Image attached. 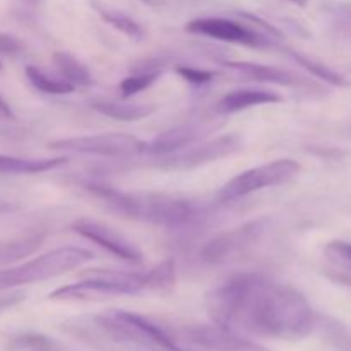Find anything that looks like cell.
<instances>
[{"mask_svg": "<svg viewBox=\"0 0 351 351\" xmlns=\"http://www.w3.org/2000/svg\"><path fill=\"white\" fill-rule=\"evenodd\" d=\"M206 307L215 324L259 338L300 339L317 324L300 291L256 273L239 274L215 288Z\"/></svg>", "mask_w": 351, "mask_h": 351, "instance_id": "obj_1", "label": "cell"}, {"mask_svg": "<svg viewBox=\"0 0 351 351\" xmlns=\"http://www.w3.org/2000/svg\"><path fill=\"white\" fill-rule=\"evenodd\" d=\"M65 328L81 341L103 351H195L151 319L127 311L75 319Z\"/></svg>", "mask_w": 351, "mask_h": 351, "instance_id": "obj_2", "label": "cell"}, {"mask_svg": "<svg viewBox=\"0 0 351 351\" xmlns=\"http://www.w3.org/2000/svg\"><path fill=\"white\" fill-rule=\"evenodd\" d=\"M91 191L101 197L112 209L127 218L149 221L154 225L178 226L191 221L194 206L185 199L165 194H139V192H119L110 187L91 185Z\"/></svg>", "mask_w": 351, "mask_h": 351, "instance_id": "obj_3", "label": "cell"}, {"mask_svg": "<svg viewBox=\"0 0 351 351\" xmlns=\"http://www.w3.org/2000/svg\"><path fill=\"white\" fill-rule=\"evenodd\" d=\"M91 259L93 252L79 249V247H60V249L50 250L19 266L0 269V291L60 276L67 271L89 263Z\"/></svg>", "mask_w": 351, "mask_h": 351, "instance_id": "obj_4", "label": "cell"}, {"mask_svg": "<svg viewBox=\"0 0 351 351\" xmlns=\"http://www.w3.org/2000/svg\"><path fill=\"white\" fill-rule=\"evenodd\" d=\"M147 290L146 274L127 271L95 269L79 283L51 291V300H103L119 295H137Z\"/></svg>", "mask_w": 351, "mask_h": 351, "instance_id": "obj_5", "label": "cell"}, {"mask_svg": "<svg viewBox=\"0 0 351 351\" xmlns=\"http://www.w3.org/2000/svg\"><path fill=\"white\" fill-rule=\"evenodd\" d=\"M300 168L302 167L295 160H276L261 165V167H254L223 185L219 191V199L233 201V199L243 197L266 187L287 184L300 173Z\"/></svg>", "mask_w": 351, "mask_h": 351, "instance_id": "obj_6", "label": "cell"}, {"mask_svg": "<svg viewBox=\"0 0 351 351\" xmlns=\"http://www.w3.org/2000/svg\"><path fill=\"white\" fill-rule=\"evenodd\" d=\"M50 147L81 154H98V156H129V154L146 151V144L143 141L123 132L58 139L50 143Z\"/></svg>", "mask_w": 351, "mask_h": 351, "instance_id": "obj_7", "label": "cell"}, {"mask_svg": "<svg viewBox=\"0 0 351 351\" xmlns=\"http://www.w3.org/2000/svg\"><path fill=\"white\" fill-rule=\"evenodd\" d=\"M266 225L267 219H257V221L245 223V225L239 226V228L228 230V232H223L219 235L213 237L202 247V259L206 263L219 264L239 256V254L245 252L250 245L259 242L261 237L266 233Z\"/></svg>", "mask_w": 351, "mask_h": 351, "instance_id": "obj_8", "label": "cell"}, {"mask_svg": "<svg viewBox=\"0 0 351 351\" xmlns=\"http://www.w3.org/2000/svg\"><path fill=\"white\" fill-rule=\"evenodd\" d=\"M184 338L194 345V348L208 351H269L242 332L218 324L191 326L185 329Z\"/></svg>", "mask_w": 351, "mask_h": 351, "instance_id": "obj_9", "label": "cell"}, {"mask_svg": "<svg viewBox=\"0 0 351 351\" xmlns=\"http://www.w3.org/2000/svg\"><path fill=\"white\" fill-rule=\"evenodd\" d=\"M72 228L81 237L91 240L96 245L105 249L112 256L119 257V259L127 261V263H141L143 261V254L130 240H127L125 237L117 233L110 226H105L103 223L91 221V219H77L72 225Z\"/></svg>", "mask_w": 351, "mask_h": 351, "instance_id": "obj_10", "label": "cell"}, {"mask_svg": "<svg viewBox=\"0 0 351 351\" xmlns=\"http://www.w3.org/2000/svg\"><path fill=\"white\" fill-rule=\"evenodd\" d=\"M242 147V139L237 134H228L221 136L218 139L208 141V143L195 146L189 151L175 154V156L167 158L163 167L167 168H195L201 165L213 163L221 158L232 156Z\"/></svg>", "mask_w": 351, "mask_h": 351, "instance_id": "obj_11", "label": "cell"}, {"mask_svg": "<svg viewBox=\"0 0 351 351\" xmlns=\"http://www.w3.org/2000/svg\"><path fill=\"white\" fill-rule=\"evenodd\" d=\"M185 29L189 33L202 34V36L213 38V40L226 41V43L247 45V47L263 45V38L257 36L254 31L235 21L225 19V17H202V19L191 21Z\"/></svg>", "mask_w": 351, "mask_h": 351, "instance_id": "obj_12", "label": "cell"}, {"mask_svg": "<svg viewBox=\"0 0 351 351\" xmlns=\"http://www.w3.org/2000/svg\"><path fill=\"white\" fill-rule=\"evenodd\" d=\"M280 101H283V98L269 89H237L223 96L216 105V110L219 113H239L252 106L273 105Z\"/></svg>", "mask_w": 351, "mask_h": 351, "instance_id": "obj_13", "label": "cell"}, {"mask_svg": "<svg viewBox=\"0 0 351 351\" xmlns=\"http://www.w3.org/2000/svg\"><path fill=\"white\" fill-rule=\"evenodd\" d=\"M93 110H96L101 115L110 117L123 122H136V120L146 119L156 110L154 105L147 103H129L125 98L122 99H96L91 103Z\"/></svg>", "mask_w": 351, "mask_h": 351, "instance_id": "obj_14", "label": "cell"}, {"mask_svg": "<svg viewBox=\"0 0 351 351\" xmlns=\"http://www.w3.org/2000/svg\"><path fill=\"white\" fill-rule=\"evenodd\" d=\"M225 65L239 72L242 77L249 79V81L271 82V84L278 86H295L298 82V79L291 72L278 67H269V65L250 64V62H226Z\"/></svg>", "mask_w": 351, "mask_h": 351, "instance_id": "obj_15", "label": "cell"}, {"mask_svg": "<svg viewBox=\"0 0 351 351\" xmlns=\"http://www.w3.org/2000/svg\"><path fill=\"white\" fill-rule=\"evenodd\" d=\"M199 137V129L194 125H178L156 137L151 144H146V151L156 154H170L173 151L184 149Z\"/></svg>", "mask_w": 351, "mask_h": 351, "instance_id": "obj_16", "label": "cell"}, {"mask_svg": "<svg viewBox=\"0 0 351 351\" xmlns=\"http://www.w3.org/2000/svg\"><path fill=\"white\" fill-rule=\"evenodd\" d=\"M65 158H43V160H31V158H17L0 154V173L3 175H33L41 171L53 170L65 163Z\"/></svg>", "mask_w": 351, "mask_h": 351, "instance_id": "obj_17", "label": "cell"}, {"mask_svg": "<svg viewBox=\"0 0 351 351\" xmlns=\"http://www.w3.org/2000/svg\"><path fill=\"white\" fill-rule=\"evenodd\" d=\"M41 242H43V237L38 233H29V235L17 237L9 242L0 243V266H9L31 256L40 249Z\"/></svg>", "mask_w": 351, "mask_h": 351, "instance_id": "obj_18", "label": "cell"}, {"mask_svg": "<svg viewBox=\"0 0 351 351\" xmlns=\"http://www.w3.org/2000/svg\"><path fill=\"white\" fill-rule=\"evenodd\" d=\"M53 62L57 65L58 72H60L62 79L71 82L74 88L75 86H88L93 82L88 67L84 64H81L74 55L67 53V51H57L53 55Z\"/></svg>", "mask_w": 351, "mask_h": 351, "instance_id": "obj_19", "label": "cell"}, {"mask_svg": "<svg viewBox=\"0 0 351 351\" xmlns=\"http://www.w3.org/2000/svg\"><path fill=\"white\" fill-rule=\"evenodd\" d=\"M324 256L338 273L336 280L351 287V243L332 240L324 247Z\"/></svg>", "mask_w": 351, "mask_h": 351, "instance_id": "obj_20", "label": "cell"}, {"mask_svg": "<svg viewBox=\"0 0 351 351\" xmlns=\"http://www.w3.org/2000/svg\"><path fill=\"white\" fill-rule=\"evenodd\" d=\"M290 55L293 57V60H297L298 64L302 65V67L307 69L312 75H315V77L329 82V84L339 86V88H345V86L351 84L345 75H341L339 72L332 71L331 67H328V65L322 64V62L315 60V58L307 57V55H304V53H298V51H290Z\"/></svg>", "mask_w": 351, "mask_h": 351, "instance_id": "obj_21", "label": "cell"}, {"mask_svg": "<svg viewBox=\"0 0 351 351\" xmlns=\"http://www.w3.org/2000/svg\"><path fill=\"white\" fill-rule=\"evenodd\" d=\"M26 75L38 91L47 93V95H69V93L74 91V86L71 82H67L65 79L50 77L43 71L34 67V65L26 67Z\"/></svg>", "mask_w": 351, "mask_h": 351, "instance_id": "obj_22", "label": "cell"}, {"mask_svg": "<svg viewBox=\"0 0 351 351\" xmlns=\"http://www.w3.org/2000/svg\"><path fill=\"white\" fill-rule=\"evenodd\" d=\"M175 261L173 259H165L158 263L156 266L151 267L146 273V285L147 290L154 291H163L168 290L175 285Z\"/></svg>", "mask_w": 351, "mask_h": 351, "instance_id": "obj_23", "label": "cell"}, {"mask_svg": "<svg viewBox=\"0 0 351 351\" xmlns=\"http://www.w3.org/2000/svg\"><path fill=\"white\" fill-rule=\"evenodd\" d=\"M12 348L21 351H71L62 343L55 341L45 335H36V332H26V335L14 338Z\"/></svg>", "mask_w": 351, "mask_h": 351, "instance_id": "obj_24", "label": "cell"}, {"mask_svg": "<svg viewBox=\"0 0 351 351\" xmlns=\"http://www.w3.org/2000/svg\"><path fill=\"white\" fill-rule=\"evenodd\" d=\"M96 9H98V12L101 14V17L106 21V23H110L113 27L122 31V33L127 34L129 38L143 36V29H141L139 24H137L134 19H130L129 16H125L123 12H120V10L105 9V7L101 5H96Z\"/></svg>", "mask_w": 351, "mask_h": 351, "instance_id": "obj_25", "label": "cell"}, {"mask_svg": "<svg viewBox=\"0 0 351 351\" xmlns=\"http://www.w3.org/2000/svg\"><path fill=\"white\" fill-rule=\"evenodd\" d=\"M160 72H139V74L129 75L120 82L119 89L122 93V98H130V96L137 95V93L144 91V89L151 88L156 82Z\"/></svg>", "mask_w": 351, "mask_h": 351, "instance_id": "obj_26", "label": "cell"}, {"mask_svg": "<svg viewBox=\"0 0 351 351\" xmlns=\"http://www.w3.org/2000/svg\"><path fill=\"white\" fill-rule=\"evenodd\" d=\"M178 74L185 79V81L192 82V84H206V82L213 81L215 79V72L211 71H202V69H195V67H178L177 69Z\"/></svg>", "mask_w": 351, "mask_h": 351, "instance_id": "obj_27", "label": "cell"}, {"mask_svg": "<svg viewBox=\"0 0 351 351\" xmlns=\"http://www.w3.org/2000/svg\"><path fill=\"white\" fill-rule=\"evenodd\" d=\"M329 341L338 351H351V332L335 328L329 331Z\"/></svg>", "mask_w": 351, "mask_h": 351, "instance_id": "obj_28", "label": "cell"}, {"mask_svg": "<svg viewBox=\"0 0 351 351\" xmlns=\"http://www.w3.org/2000/svg\"><path fill=\"white\" fill-rule=\"evenodd\" d=\"M23 50V43L16 36L0 33V53L3 55H17Z\"/></svg>", "mask_w": 351, "mask_h": 351, "instance_id": "obj_29", "label": "cell"}, {"mask_svg": "<svg viewBox=\"0 0 351 351\" xmlns=\"http://www.w3.org/2000/svg\"><path fill=\"white\" fill-rule=\"evenodd\" d=\"M24 293H10V295H2L0 297V312L7 311V308H12L16 305H19L24 300Z\"/></svg>", "mask_w": 351, "mask_h": 351, "instance_id": "obj_30", "label": "cell"}, {"mask_svg": "<svg viewBox=\"0 0 351 351\" xmlns=\"http://www.w3.org/2000/svg\"><path fill=\"white\" fill-rule=\"evenodd\" d=\"M0 115L7 117V119H12V117H14V113H12V110H10L9 103H7L5 99L2 98V96H0Z\"/></svg>", "mask_w": 351, "mask_h": 351, "instance_id": "obj_31", "label": "cell"}, {"mask_svg": "<svg viewBox=\"0 0 351 351\" xmlns=\"http://www.w3.org/2000/svg\"><path fill=\"white\" fill-rule=\"evenodd\" d=\"M290 2L297 3V5H300V7H304V5H305V2H307V0H290Z\"/></svg>", "mask_w": 351, "mask_h": 351, "instance_id": "obj_32", "label": "cell"}, {"mask_svg": "<svg viewBox=\"0 0 351 351\" xmlns=\"http://www.w3.org/2000/svg\"><path fill=\"white\" fill-rule=\"evenodd\" d=\"M0 69H2V65H0Z\"/></svg>", "mask_w": 351, "mask_h": 351, "instance_id": "obj_33", "label": "cell"}, {"mask_svg": "<svg viewBox=\"0 0 351 351\" xmlns=\"http://www.w3.org/2000/svg\"><path fill=\"white\" fill-rule=\"evenodd\" d=\"M33 2H34V0H33Z\"/></svg>", "mask_w": 351, "mask_h": 351, "instance_id": "obj_34", "label": "cell"}]
</instances>
